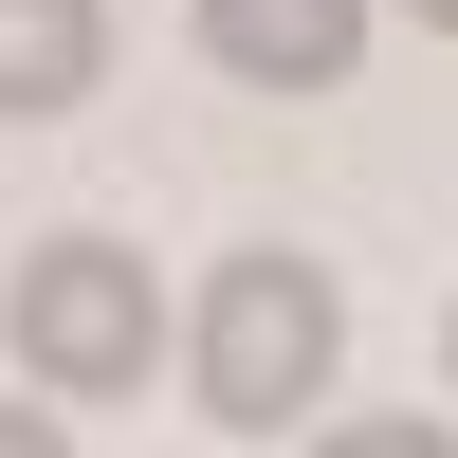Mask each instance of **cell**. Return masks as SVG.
<instances>
[{
  "instance_id": "obj_1",
  "label": "cell",
  "mask_w": 458,
  "mask_h": 458,
  "mask_svg": "<svg viewBox=\"0 0 458 458\" xmlns=\"http://www.w3.org/2000/svg\"><path fill=\"white\" fill-rule=\"evenodd\" d=\"M183 367H202V422H220V440H293V422L330 403V367H349V293H330L293 239H257V257L202 276Z\"/></svg>"
},
{
  "instance_id": "obj_2",
  "label": "cell",
  "mask_w": 458,
  "mask_h": 458,
  "mask_svg": "<svg viewBox=\"0 0 458 458\" xmlns=\"http://www.w3.org/2000/svg\"><path fill=\"white\" fill-rule=\"evenodd\" d=\"M0 330H19V367L55 403H147V367H165V293H147L129 239H37L19 293H0Z\"/></svg>"
},
{
  "instance_id": "obj_3",
  "label": "cell",
  "mask_w": 458,
  "mask_h": 458,
  "mask_svg": "<svg viewBox=\"0 0 458 458\" xmlns=\"http://www.w3.org/2000/svg\"><path fill=\"white\" fill-rule=\"evenodd\" d=\"M202 55L257 73V92H330L367 55V0H202Z\"/></svg>"
},
{
  "instance_id": "obj_4",
  "label": "cell",
  "mask_w": 458,
  "mask_h": 458,
  "mask_svg": "<svg viewBox=\"0 0 458 458\" xmlns=\"http://www.w3.org/2000/svg\"><path fill=\"white\" fill-rule=\"evenodd\" d=\"M92 73H110V19H92V0H0V129L92 110Z\"/></svg>"
},
{
  "instance_id": "obj_5",
  "label": "cell",
  "mask_w": 458,
  "mask_h": 458,
  "mask_svg": "<svg viewBox=\"0 0 458 458\" xmlns=\"http://www.w3.org/2000/svg\"><path fill=\"white\" fill-rule=\"evenodd\" d=\"M312 458H458L440 422H312Z\"/></svg>"
},
{
  "instance_id": "obj_6",
  "label": "cell",
  "mask_w": 458,
  "mask_h": 458,
  "mask_svg": "<svg viewBox=\"0 0 458 458\" xmlns=\"http://www.w3.org/2000/svg\"><path fill=\"white\" fill-rule=\"evenodd\" d=\"M0 458H73V422H55V386H37V403H0Z\"/></svg>"
},
{
  "instance_id": "obj_7",
  "label": "cell",
  "mask_w": 458,
  "mask_h": 458,
  "mask_svg": "<svg viewBox=\"0 0 458 458\" xmlns=\"http://www.w3.org/2000/svg\"><path fill=\"white\" fill-rule=\"evenodd\" d=\"M403 19H440V37H458V0H403Z\"/></svg>"
}]
</instances>
